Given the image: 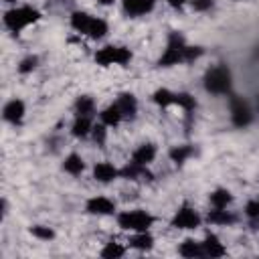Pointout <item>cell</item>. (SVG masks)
I'll list each match as a JSON object with an SVG mask.
<instances>
[{"instance_id": "obj_37", "label": "cell", "mask_w": 259, "mask_h": 259, "mask_svg": "<svg viewBox=\"0 0 259 259\" xmlns=\"http://www.w3.org/2000/svg\"><path fill=\"white\" fill-rule=\"evenodd\" d=\"M97 2H99V4H103V6H109V4H113L115 0H97Z\"/></svg>"}, {"instance_id": "obj_21", "label": "cell", "mask_w": 259, "mask_h": 259, "mask_svg": "<svg viewBox=\"0 0 259 259\" xmlns=\"http://www.w3.org/2000/svg\"><path fill=\"white\" fill-rule=\"evenodd\" d=\"M105 32H107V22L101 20V18H95V16H93L85 34L91 36V38H101V36H105Z\"/></svg>"}, {"instance_id": "obj_19", "label": "cell", "mask_w": 259, "mask_h": 259, "mask_svg": "<svg viewBox=\"0 0 259 259\" xmlns=\"http://www.w3.org/2000/svg\"><path fill=\"white\" fill-rule=\"evenodd\" d=\"M121 119H123V117H121V113H119V109H117L115 103L109 105V107H105V109L101 111V123H105V125H109V127L117 125Z\"/></svg>"}, {"instance_id": "obj_35", "label": "cell", "mask_w": 259, "mask_h": 259, "mask_svg": "<svg viewBox=\"0 0 259 259\" xmlns=\"http://www.w3.org/2000/svg\"><path fill=\"white\" fill-rule=\"evenodd\" d=\"M245 212H247L251 219H259V200H251V202H247Z\"/></svg>"}, {"instance_id": "obj_26", "label": "cell", "mask_w": 259, "mask_h": 259, "mask_svg": "<svg viewBox=\"0 0 259 259\" xmlns=\"http://www.w3.org/2000/svg\"><path fill=\"white\" fill-rule=\"evenodd\" d=\"M190 156H192V148H190V146H176V148L170 150V158H172L174 164H182V162H186Z\"/></svg>"}, {"instance_id": "obj_5", "label": "cell", "mask_w": 259, "mask_h": 259, "mask_svg": "<svg viewBox=\"0 0 259 259\" xmlns=\"http://www.w3.org/2000/svg\"><path fill=\"white\" fill-rule=\"evenodd\" d=\"M95 61L103 67L109 65H127L132 61V53L125 47H103L95 53Z\"/></svg>"}, {"instance_id": "obj_12", "label": "cell", "mask_w": 259, "mask_h": 259, "mask_svg": "<svg viewBox=\"0 0 259 259\" xmlns=\"http://www.w3.org/2000/svg\"><path fill=\"white\" fill-rule=\"evenodd\" d=\"M2 113H4V119H6V121H10V123H20V119H22V115H24V103H22L20 99H12V101H8V103L4 105Z\"/></svg>"}, {"instance_id": "obj_9", "label": "cell", "mask_w": 259, "mask_h": 259, "mask_svg": "<svg viewBox=\"0 0 259 259\" xmlns=\"http://www.w3.org/2000/svg\"><path fill=\"white\" fill-rule=\"evenodd\" d=\"M119 176L127 178V180H152V174L148 172L146 166H140L136 162H130L125 164L121 170H119Z\"/></svg>"}, {"instance_id": "obj_1", "label": "cell", "mask_w": 259, "mask_h": 259, "mask_svg": "<svg viewBox=\"0 0 259 259\" xmlns=\"http://www.w3.org/2000/svg\"><path fill=\"white\" fill-rule=\"evenodd\" d=\"M40 18V12L30 8V6H20V8H12L4 14V24L6 28H10L12 32H20L24 26L36 22Z\"/></svg>"}, {"instance_id": "obj_36", "label": "cell", "mask_w": 259, "mask_h": 259, "mask_svg": "<svg viewBox=\"0 0 259 259\" xmlns=\"http://www.w3.org/2000/svg\"><path fill=\"white\" fill-rule=\"evenodd\" d=\"M166 2H168L170 6H174V8H180V6H182L186 0H166Z\"/></svg>"}, {"instance_id": "obj_13", "label": "cell", "mask_w": 259, "mask_h": 259, "mask_svg": "<svg viewBox=\"0 0 259 259\" xmlns=\"http://www.w3.org/2000/svg\"><path fill=\"white\" fill-rule=\"evenodd\" d=\"M93 176H95V180H99V182H111V180H115V178L119 176V170H117L113 164H109V162H99V164L93 168Z\"/></svg>"}, {"instance_id": "obj_25", "label": "cell", "mask_w": 259, "mask_h": 259, "mask_svg": "<svg viewBox=\"0 0 259 259\" xmlns=\"http://www.w3.org/2000/svg\"><path fill=\"white\" fill-rule=\"evenodd\" d=\"M174 97H176V93H172V91H168V89H158V91H154V95H152L154 103H158L160 107H170V105H174Z\"/></svg>"}, {"instance_id": "obj_8", "label": "cell", "mask_w": 259, "mask_h": 259, "mask_svg": "<svg viewBox=\"0 0 259 259\" xmlns=\"http://www.w3.org/2000/svg\"><path fill=\"white\" fill-rule=\"evenodd\" d=\"M87 210L91 214H111L115 210V202L105 196H95L87 200Z\"/></svg>"}, {"instance_id": "obj_39", "label": "cell", "mask_w": 259, "mask_h": 259, "mask_svg": "<svg viewBox=\"0 0 259 259\" xmlns=\"http://www.w3.org/2000/svg\"><path fill=\"white\" fill-rule=\"evenodd\" d=\"M257 105H259V99H257Z\"/></svg>"}, {"instance_id": "obj_22", "label": "cell", "mask_w": 259, "mask_h": 259, "mask_svg": "<svg viewBox=\"0 0 259 259\" xmlns=\"http://www.w3.org/2000/svg\"><path fill=\"white\" fill-rule=\"evenodd\" d=\"M233 200V196H231V192L229 190H225V188H217L212 194H210V204L214 206V208H227V204Z\"/></svg>"}, {"instance_id": "obj_17", "label": "cell", "mask_w": 259, "mask_h": 259, "mask_svg": "<svg viewBox=\"0 0 259 259\" xmlns=\"http://www.w3.org/2000/svg\"><path fill=\"white\" fill-rule=\"evenodd\" d=\"M130 245H132L134 249H140V251H148V249H152V245H154V239H152V235H150L148 231H140V233H136V235L130 239Z\"/></svg>"}, {"instance_id": "obj_2", "label": "cell", "mask_w": 259, "mask_h": 259, "mask_svg": "<svg viewBox=\"0 0 259 259\" xmlns=\"http://www.w3.org/2000/svg\"><path fill=\"white\" fill-rule=\"evenodd\" d=\"M204 89L214 93V95L229 93V89H231V71L225 65L208 69L206 75H204Z\"/></svg>"}, {"instance_id": "obj_29", "label": "cell", "mask_w": 259, "mask_h": 259, "mask_svg": "<svg viewBox=\"0 0 259 259\" xmlns=\"http://www.w3.org/2000/svg\"><path fill=\"white\" fill-rule=\"evenodd\" d=\"M125 253V249L121 247V245H117V243H107L105 247H103V251H101V257H105V259H117V257H121Z\"/></svg>"}, {"instance_id": "obj_38", "label": "cell", "mask_w": 259, "mask_h": 259, "mask_svg": "<svg viewBox=\"0 0 259 259\" xmlns=\"http://www.w3.org/2000/svg\"><path fill=\"white\" fill-rule=\"evenodd\" d=\"M4 2H16V0H4Z\"/></svg>"}, {"instance_id": "obj_23", "label": "cell", "mask_w": 259, "mask_h": 259, "mask_svg": "<svg viewBox=\"0 0 259 259\" xmlns=\"http://www.w3.org/2000/svg\"><path fill=\"white\" fill-rule=\"evenodd\" d=\"M91 14H87V12H73V16H71V24H73V28L75 30H79V32H87V28H89V22H91Z\"/></svg>"}, {"instance_id": "obj_6", "label": "cell", "mask_w": 259, "mask_h": 259, "mask_svg": "<svg viewBox=\"0 0 259 259\" xmlns=\"http://www.w3.org/2000/svg\"><path fill=\"white\" fill-rule=\"evenodd\" d=\"M231 117H233V123L237 127H245V125L251 123L253 115H251V109H249L245 99H241L237 95L231 97Z\"/></svg>"}, {"instance_id": "obj_14", "label": "cell", "mask_w": 259, "mask_h": 259, "mask_svg": "<svg viewBox=\"0 0 259 259\" xmlns=\"http://www.w3.org/2000/svg\"><path fill=\"white\" fill-rule=\"evenodd\" d=\"M154 158H156V146H154V144H142V146L134 152L132 162H136V164H140V166H148Z\"/></svg>"}, {"instance_id": "obj_11", "label": "cell", "mask_w": 259, "mask_h": 259, "mask_svg": "<svg viewBox=\"0 0 259 259\" xmlns=\"http://www.w3.org/2000/svg\"><path fill=\"white\" fill-rule=\"evenodd\" d=\"M115 105H117L121 117H134L136 111H138V101H136V97H134L132 93H121V95L117 97Z\"/></svg>"}, {"instance_id": "obj_30", "label": "cell", "mask_w": 259, "mask_h": 259, "mask_svg": "<svg viewBox=\"0 0 259 259\" xmlns=\"http://www.w3.org/2000/svg\"><path fill=\"white\" fill-rule=\"evenodd\" d=\"M30 233H32L36 239H45V241H49V239L55 237V233H53L49 227H42V225H34V227H30Z\"/></svg>"}, {"instance_id": "obj_3", "label": "cell", "mask_w": 259, "mask_h": 259, "mask_svg": "<svg viewBox=\"0 0 259 259\" xmlns=\"http://www.w3.org/2000/svg\"><path fill=\"white\" fill-rule=\"evenodd\" d=\"M184 49H186L184 36L180 32H170V36H168V49L160 57L158 65L160 67H172V65L184 63Z\"/></svg>"}, {"instance_id": "obj_31", "label": "cell", "mask_w": 259, "mask_h": 259, "mask_svg": "<svg viewBox=\"0 0 259 259\" xmlns=\"http://www.w3.org/2000/svg\"><path fill=\"white\" fill-rule=\"evenodd\" d=\"M105 127H107L105 123H99V125H93V130H91L93 140H95L99 146H103V144H105V138H107V130H105Z\"/></svg>"}, {"instance_id": "obj_10", "label": "cell", "mask_w": 259, "mask_h": 259, "mask_svg": "<svg viewBox=\"0 0 259 259\" xmlns=\"http://www.w3.org/2000/svg\"><path fill=\"white\" fill-rule=\"evenodd\" d=\"M154 8V0H123V12L127 16H142Z\"/></svg>"}, {"instance_id": "obj_18", "label": "cell", "mask_w": 259, "mask_h": 259, "mask_svg": "<svg viewBox=\"0 0 259 259\" xmlns=\"http://www.w3.org/2000/svg\"><path fill=\"white\" fill-rule=\"evenodd\" d=\"M93 125H91V117L89 115H77L75 123H73V136L77 138H85L87 134H91Z\"/></svg>"}, {"instance_id": "obj_28", "label": "cell", "mask_w": 259, "mask_h": 259, "mask_svg": "<svg viewBox=\"0 0 259 259\" xmlns=\"http://www.w3.org/2000/svg\"><path fill=\"white\" fill-rule=\"evenodd\" d=\"M174 103L180 105L184 111H192V109L196 107V101H194V97H192L190 93H176Z\"/></svg>"}, {"instance_id": "obj_24", "label": "cell", "mask_w": 259, "mask_h": 259, "mask_svg": "<svg viewBox=\"0 0 259 259\" xmlns=\"http://www.w3.org/2000/svg\"><path fill=\"white\" fill-rule=\"evenodd\" d=\"M206 219H208V223H212V225H231V223L235 221V217L229 214L225 208H214V210H210Z\"/></svg>"}, {"instance_id": "obj_15", "label": "cell", "mask_w": 259, "mask_h": 259, "mask_svg": "<svg viewBox=\"0 0 259 259\" xmlns=\"http://www.w3.org/2000/svg\"><path fill=\"white\" fill-rule=\"evenodd\" d=\"M202 253L206 257H223L225 255V247H223V243L219 241L217 235H206L204 243H202Z\"/></svg>"}, {"instance_id": "obj_20", "label": "cell", "mask_w": 259, "mask_h": 259, "mask_svg": "<svg viewBox=\"0 0 259 259\" xmlns=\"http://www.w3.org/2000/svg\"><path fill=\"white\" fill-rule=\"evenodd\" d=\"M178 253H180L182 257H200V255H204V253H202V243H196V241H192V239H186V241L180 245Z\"/></svg>"}, {"instance_id": "obj_7", "label": "cell", "mask_w": 259, "mask_h": 259, "mask_svg": "<svg viewBox=\"0 0 259 259\" xmlns=\"http://www.w3.org/2000/svg\"><path fill=\"white\" fill-rule=\"evenodd\" d=\"M198 225H200V217L190 206L178 208V212L172 219V227H176V229H196Z\"/></svg>"}, {"instance_id": "obj_16", "label": "cell", "mask_w": 259, "mask_h": 259, "mask_svg": "<svg viewBox=\"0 0 259 259\" xmlns=\"http://www.w3.org/2000/svg\"><path fill=\"white\" fill-rule=\"evenodd\" d=\"M83 168H85V162H83V158L79 154H69L65 158V162H63V170L69 172V174H73V176L81 174Z\"/></svg>"}, {"instance_id": "obj_34", "label": "cell", "mask_w": 259, "mask_h": 259, "mask_svg": "<svg viewBox=\"0 0 259 259\" xmlns=\"http://www.w3.org/2000/svg\"><path fill=\"white\" fill-rule=\"evenodd\" d=\"M190 6L196 12H204V10H208L212 6V0H190Z\"/></svg>"}, {"instance_id": "obj_32", "label": "cell", "mask_w": 259, "mask_h": 259, "mask_svg": "<svg viewBox=\"0 0 259 259\" xmlns=\"http://www.w3.org/2000/svg\"><path fill=\"white\" fill-rule=\"evenodd\" d=\"M200 55H202V49L200 47H188L186 45V49H184V63H192Z\"/></svg>"}, {"instance_id": "obj_33", "label": "cell", "mask_w": 259, "mask_h": 259, "mask_svg": "<svg viewBox=\"0 0 259 259\" xmlns=\"http://www.w3.org/2000/svg\"><path fill=\"white\" fill-rule=\"evenodd\" d=\"M36 63H38V59H36V57H26V59H22V61H20L18 71H20V73H30V71L36 67Z\"/></svg>"}, {"instance_id": "obj_27", "label": "cell", "mask_w": 259, "mask_h": 259, "mask_svg": "<svg viewBox=\"0 0 259 259\" xmlns=\"http://www.w3.org/2000/svg\"><path fill=\"white\" fill-rule=\"evenodd\" d=\"M75 111H77V115H89L91 117V113H93V99L87 97V95L79 97L77 103H75Z\"/></svg>"}, {"instance_id": "obj_4", "label": "cell", "mask_w": 259, "mask_h": 259, "mask_svg": "<svg viewBox=\"0 0 259 259\" xmlns=\"http://www.w3.org/2000/svg\"><path fill=\"white\" fill-rule=\"evenodd\" d=\"M152 223H154V217L150 212H146V210H125V212H121L117 217V225L121 229L136 231V233L148 231L152 227Z\"/></svg>"}]
</instances>
